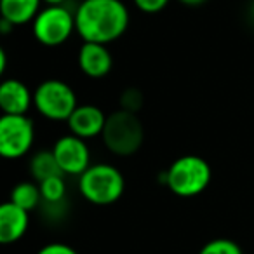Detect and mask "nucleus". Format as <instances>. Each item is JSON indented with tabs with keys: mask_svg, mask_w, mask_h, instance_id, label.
<instances>
[{
	"mask_svg": "<svg viewBox=\"0 0 254 254\" xmlns=\"http://www.w3.org/2000/svg\"><path fill=\"white\" fill-rule=\"evenodd\" d=\"M178 2H181V4L188 5V7H198V5L205 4L207 0H178Z\"/></svg>",
	"mask_w": 254,
	"mask_h": 254,
	"instance_id": "4be33fe9",
	"label": "nucleus"
},
{
	"mask_svg": "<svg viewBox=\"0 0 254 254\" xmlns=\"http://www.w3.org/2000/svg\"><path fill=\"white\" fill-rule=\"evenodd\" d=\"M198 254H244V251L232 239H212L202 246Z\"/></svg>",
	"mask_w": 254,
	"mask_h": 254,
	"instance_id": "a211bd4d",
	"label": "nucleus"
},
{
	"mask_svg": "<svg viewBox=\"0 0 254 254\" xmlns=\"http://www.w3.org/2000/svg\"><path fill=\"white\" fill-rule=\"evenodd\" d=\"M42 0H0V16L12 26L33 21L40 12Z\"/></svg>",
	"mask_w": 254,
	"mask_h": 254,
	"instance_id": "ddd939ff",
	"label": "nucleus"
},
{
	"mask_svg": "<svg viewBox=\"0 0 254 254\" xmlns=\"http://www.w3.org/2000/svg\"><path fill=\"white\" fill-rule=\"evenodd\" d=\"M78 68L89 78H103L112 71L113 58L108 46L94 42H84L77 54Z\"/></svg>",
	"mask_w": 254,
	"mask_h": 254,
	"instance_id": "9d476101",
	"label": "nucleus"
},
{
	"mask_svg": "<svg viewBox=\"0 0 254 254\" xmlns=\"http://www.w3.org/2000/svg\"><path fill=\"white\" fill-rule=\"evenodd\" d=\"M37 211L40 212V216H42L47 223L56 225V223H61L66 219L68 212H70V202H68V198L60 200V202H44L42 200V204H40V207L37 209Z\"/></svg>",
	"mask_w": 254,
	"mask_h": 254,
	"instance_id": "f3484780",
	"label": "nucleus"
},
{
	"mask_svg": "<svg viewBox=\"0 0 254 254\" xmlns=\"http://www.w3.org/2000/svg\"><path fill=\"white\" fill-rule=\"evenodd\" d=\"M46 5H64L66 0H42Z\"/></svg>",
	"mask_w": 254,
	"mask_h": 254,
	"instance_id": "5701e85b",
	"label": "nucleus"
},
{
	"mask_svg": "<svg viewBox=\"0 0 254 254\" xmlns=\"http://www.w3.org/2000/svg\"><path fill=\"white\" fill-rule=\"evenodd\" d=\"M211 180L212 171L209 162L191 153L176 159L164 174L166 187L181 198L200 195L211 185Z\"/></svg>",
	"mask_w": 254,
	"mask_h": 254,
	"instance_id": "7ed1b4c3",
	"label": "nucleus"
},
{
	"mask_svg": "<svg viewBox=\"0 0 254 254\" xmlns=\"http://www.w3.org/2000/svg\"><path fill=\"white\" fill-rule=\"evenodd\" d=\"M37 254H78V253L71 246H68V244L51 242V244H46L44 247H40V249L37 251Z\"/></svg>",
	"mask_w": 254,
	"mask_h": 254,
	"instance_id": "412c9836",
	"label": "nucleus"
},
{
	"mask_svg": "<svg viewBox=\"0 0 254 254\" xmlns=\"http://www.w3.org/2000/svg\"><path fill=\"white\" fill-rule=\"evenodd\" d=\"M106 119L108 115H105V112L99 106L78 105L70 115V119L66 120V126L70 129V134L87 141V139L103 134Z\"/></svg>",
	"mask_w": 254,
	"mask_h": 254,
	"instance_id": "1a4fd4ad",
	"label": "nucleus"
},
{
	"mask_svg": "<svg viewBox=\"0 0 254 254\" xmlns=\"http://www.w3.org/2000/svg\"><path fill=\"white\" fill-rule=\"evenodd\" d=\"M33 106V91L18 78H5L0 85L2 115H26Z\"/></svg>",
	"mask_w": 254,
	"mask_h": 254,
	"instance_id": "9b49d317",
	"label": "nucleus"
},
{
	"mask_svg": "<svg viewBox=\"0 0 254 254\" xmlns=\"http://www.w3.org/2000/svg\"><path fill=\"white\" fill-rule=\"evenodd\" d=\"M39 185L44 202H60L66 198V181H64V176L49 178V180L42 181Z\"/></svg>",
	"mask_w": 254,
	"mask_h": 254,
	"instance_id": "dca6fc26",
	"label": "nucleus"
},
{
	"mask_svg": "<svg viewBox=\"0 0 254 254\" xmlns=\"http://www.w3.org/2000/svg\"><path fill=\"white\" fill-rule=\"evenodd\" d=\"M32 32L35 40L42 46H61L73 35V32H77L75 12L64 5H46L32 21Z\"/></svg>",
	"mask_w": 254,
	"mask_h": 254,
	"instance_id": "423d86ee",
	"label": "nucleus"
},
{
	"mask_svg": "<svg viewBox=\"0 0 254 254\" xmlns=\"http://www.w3.org/2000/svg\"><path fill=\"white\" fill-rule=\"evenodd\" d=\"M103 145L117 157H131L139 152L145 141V127L138 113L115 110L106 119L103 129Z\"/></svg>",
	"mask_w": 254,
	"mask_h": 254,
	"instance_id": "f03ea898",
	"label": "nucleus"
},
{
	"mask_svg": "<svg viewBox=\"0 0 254 254\" xmlns=\"http://www.w3.org/2000/svg\"><path fill=\"white\" fill-rule=\"evenodd\" d=\"M129 9L122 0H84L75 11L77 33L84 42L108 44L119 40L129 26Z\"/></svg>",
	"mask_w": 254,
	"mask_h": 254,
	"instance_id": "f257e3e1",
	"label": "nucleus"
},
{
	"mask_svg": "<svg viewBox=\"0 0 254 254\" xmlns=\"http://www.w3.org/2000/svg\"><path fill=\"white\" fill-rule=\"evenodd\" d=\"M9 200L28 212L35 211L42 204L40 185L37 181H21V183L14 185V188L11 190Z\"/></svg>",
	"mask_w": 254,
	"mask_h": 254,
	"instance_id": "2eb2a0df",
	"label": "nucleus"
},
{
	"mask_svg": "<svg viewBox=\"0 0 254 254\" xmlns=\"http://www.w3.org/2000/svg\"><path fill=\"white\" fill-rule=\"evenodd\" d=\"M143 92L136 87H127L122 91L119 98V105L120 110H126V112H131V113H138L139 110L143 108Z\"/></svg>",
	"mask_w": 254,
	"mask_h": 254,
	"instance_id": "6ab92c4d",
	"label": "nucleus"
},
{
	"mask_svg": "<svg viewBox=\"0 0 254 254\" xmlns=\"http://www.w3.org/2000/svg\"><path fill=\"white\" fill-rule=\"evenodd\" d=\"M132 2H134L136 9H139L145 14H157L169 5L171 0H132Z\"/></svg>",
	"mask_w": 254,
	"mask_h": 254,
	"instance_id": "aec40b11",
	"label": "nucleus"
},
{
	"mask_svg": "<svg viewBox=\"0 0 254 254\" xmlns=\"http://www.w3.org/2000/svg\"><path fill=\"white\" fill-rule=\"evenodd\" d=\"M30 174L37 183H42L54 176H64L53 150H40L33 153L30 159Z\"/></svg>",
	"mask_w": 254,
	"mask_h": 254,
	"instance_id": "4468645a",
	"label": "nucleus"
},
{
	"mask_svg": "<svg viewBox=\"0 0 254 254\" xmlns=\"http://www.w3.org/2000/svg\"><path fill=\"white\" fill-rule=\"evenodd\" d=\"M126 180L112 164H91L84 174L78 176V191L94 205H112L124 195Z\"/></svg>",
	"mask_w": 254,
	"mask_h": 254,
	"instance_id": "20e7f679",
	"label": "nucleus"
},
{
	"mask_svg": "<svg viewBox=\"0 0 254 254\" xmlns=\"http://www.w3.org/2000/svg\"><path fill=\"white\" fill-rule=\"evenodd\" d=\"M33 106L47 120L66 122L78 106L75 91L63 80L49 78L33 91Z\"/></svg>",
	"mask_w": 254,
	"mask_h": 254,
	"instance_id": "39448f33",
	"label": "nucleus"
},
{
	"mask_svg": "<svg viewBox=\"0 0 254 254\" xmlns=\"http://www.w3.org/2000/svg\"><path fill=\"white\" fill-rule=\"evenodd\" d=\"M35 143V126L28 115L0 117V155L7 160L25 157Z\"/></svg>",
	"mask_w": 254,
	"mask_h": 254,
	"instance_id": "0eeeda50",
	"label": "nucleus"
},
{
	"mask_svg": "<svg viewBox=\"0 0 254 254\" xmlns=\"http://www.w3.org/2000/svg\"><path fill=\"white\" fill-rule=\"evenodd\" d=\"M30 226V212L12 204L11 200L0 205V242L11 246L21 240Z\"/></svg>",
	"mask_w": 254,
	"mask_h": 254,
	"instance_id": "f8f14e48",
	"label": "nucleus"
},
{
	"mask_svg": "<svg viewBox=\"0 0 254 254\" xmlns=\"http://www.w3.org/2000/svg\"><path fill=\"white\" fill-rule=\"evenodd\" d=\"M54 157L64 176H80L91 167V152L85 139L73 134H64L54 143Z\"/></svg>",
	"mask_w": 254,
	"mask_h": 254,
	"instance_id": "6e6552de",
	"label": "nucleus"
}]
</instances>
